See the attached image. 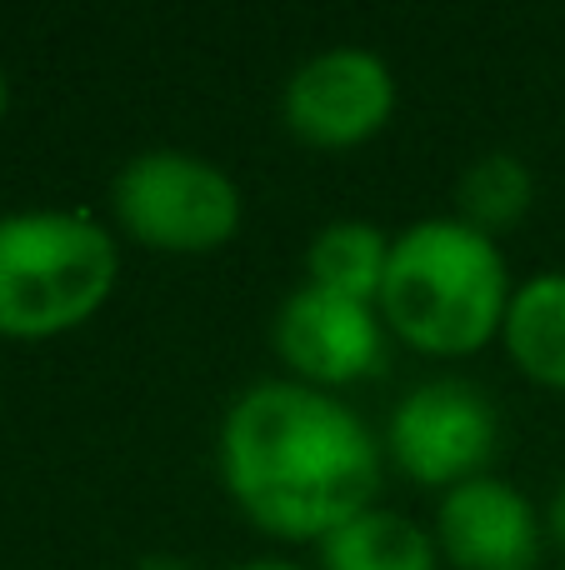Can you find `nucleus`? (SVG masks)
Returning a JSON list of instances; mask_svg holds the SVG:
<instances>
[{
    "mask_svg": "<svg viewBox=\"0 0 565 570\" xmlns=\"http://www.w3.org/2000/svg\"><path fill=\"white\" fill-rule=\"evenodd\" d=\"M556 570H565V566H556Z\"/></svg>",
    "mask_w": 565,
    "mask_h": 570,
    "instance_id": "obj_17",
    "label": "nucleus"
},
{
    "mask_svg": "<svg viewBox=\"0 0 565 570\" xmlns=\"http://www.w3.org/2000/svg\"><path fill=\"white\" fill-rule=\"evenodd\" d=\"M531 200H536V176L516 150H486L456 180V216L486 236L511 230L531 210Z\"/></svg>",
    "mask_w": 565,
    "mask_h": 570,
    "instance_id": "obj_12",
    "label": "nucleus"
},
{
    "mask_svg": "<svg viewBox=\"0 0 565 570\" xmlns=\"http://www.w3.org/2000/svg\"><path fill=\"white\" fill-rule=\"evenodd\" d=\"M430 531L440 561L456 570H541V556L551 546L541 505L490 471L440 491Z\"/></svg>",
    "mask_w": 565,
    "mask_h": 570,
    "instance_id": "obj_8",
    "label": "nucleus"
},
{
    "mask_svg": "<svg viewBox=\"0 0 565 570\" xmlns=\"http://www.w3.org/2000/svg\"><path fill=\"white\" fill-rule=\"evenodd\" d=\"M386 321L376 301L336 295L300 281L270 321V345L286 361V375L320 391H340L350 381H366L386 365Z\"/></svg>",
    "mask_w": 565,
    "mask_h": 570,
    "instance_id": "obj_7",
    "label": "nucleus"
},
{
    "mask_svg": "<svg viewBox=\"0 0 565 570\" xmlns=\"http://www.w3.org/2000/svg\"><path fill=\"white\" fill-rule=\"evenodd\" d=\"M316 570H440V546L416 515L376 501L320 541Z\"/></svg>",
    "mask_w": 565,
    "mask_h": 570,
    "instance_id": "obj_9",
    "label": "nucleus"
},
{
    "mask_svg": "<svg viewBox=\"0 0 565 570\" xmlns=\"http://www.w3.org/2000/svg\"><path fill=\"white\" fill-rule=\"evenodd\" d=\"M140 570H186V561H176V556H146Z\"/></svg>",
    "mask_w": 565,
    "mask_h": 570,
    "instance_id": "obj_15",
    "label": "nucleus"
},
{
    "mask_svg": "<svg viewBox=\"0 0 565 570\" xmlns=\"http://www.w3.org/2000/svg\"><path fill=\"white\" fill-rule=\"evenodd\" d=\"M390 240L396 236L380 230L376 220H330L306 240V281L320 285V291L376 301L390 266Z\"/></svg>",
    "mask_w": 565,
    "mask_h": 570,
    "instance_id": "obj_11",
    "label": "nucleus"
},
{
    "mask_svg": "<svg viewBox=\"0 0 565 570\" xmlns=\"http://www.w3.org/2000/svg\"><path fill=\"white\" fill-rule=\"evenodd\" d=\"M396 70L380 50L340 40L306 56L280 86V120L290 136L320 150H346L380 136L396 116Z\"/></svg>",
    "mask_w": 565,
    "mask_h": 570,
    "instance_id": "obj_6",
    "label": "nucleus"
},
{
    "mask_svg": "<svg viewBox=\"0 0 565 570\" xmlns=\"http://www.w3.org/2000/svg\"><path fill=\"white\" fill-rule=\"evenodd\" d=\"M511 291L516 281L500 240L450 210L396 230L376 305L386 331L410 351L476 355L500 335Z\"/></svg>",
    "mask_w": 565,
    "mask_h": 570,
    "instance_id": "obj_2",
    "label": "nucleus"
},
{
    "mask_svg": "<svg viewBox=\"0 0 565 570\" xmlns=\"http://www.w3.org/2000/svg\"><path fill=\"white\" fill-rule=\"evenodd\" d=\"M120 281V240L90 210L36 206L0 216V335L50 341L86 325Z\"/></svg>",
    "mask_w": 565,
    "mask_h": 570,
    "instance_id": "obj_3",
    "label": "nucleus"
},
{
    "mask_svg": "<svg viewBox=\"0 0 565 570\" xmlns=\"http://www.w3.org/2000/svg\"><path fill=\"white\" fill-rule=\"evenodd\" d=\"M6 106H10V80H6V70H0V120H6Z\"/></svg>",
    "mask_w": 565,
    "mask_h": 570,
    "instance_id": "obj_16",
    "label": "nucleus"
},
{
    "mask_svg": "<svg viewBox=\"0 0 565 570\" xmlns=\"http://www.w3.org/2000/svg\"><path fill=\"white\" fill-rule=\"evenodd\" d=\"M541 521H546V541L565 556V475H561L556 491H551V501H546V511H541Z\"/></svg>",
    "mask_w": 565,
    "mask_h": 570,
    "instance_id": "obj_13",
    "label": "nucleus"
},
{
    "mask_svg": "<svg viewBox=\"0 0 565 570\" xmlns=\"http://www.w3.org/2000/svg\"><path fill=\"white\" fill-rule=\"evenodd\" d=\"M110 220L166 256H210L246 220L240 180L186 146H146L110 176Z\"/></svg>",
    "mask_w": 565,
    "mask_h": 570,
    "instance_id": "obj_4",
    "label": "nucleus"
},
{
    "mask_svg": "<svg viewBox=\"0 0 565 570\" xmlns=\"http://www.w3.org/2000/svg\"><path fill=\"white\" fill-rule=\"evenodd\" d=\"M226 570H316V566H300V561H286V556H250V561H236Z\"/></svg>",
    "mask_w": 565,
    "mask_h": 570,
    "instance_id": "obj_14",
    "label": "nucleus"
},
{
    "mask_svg": "<svg viewBox=\"0 0 565 570\" xmlns=\"http://www.w3.org/2000/svg\"><path fill=\"white\" fill-rule=\"evenodd\" d=\"M500 345L516 371L565 391V271H536L516 281L500 321Z\"/></svg>",
    "mask_w": 565,
    "mask_h": 570,
    "instance_id": "obj_10",
    "label": "nucleus"
},
{
    "mask_svg": "<svg viewBox=\"0 0 565 570\" xmlns=\"http://www.w3.org/2000/svg\"><path fill=\"white\" fill-rule=\"evenodd\" d=\"M500 445V411L486 385L466 375L416 381L386 421V455L416 485H450L490 471Z\"/></svg>",
    "mask_w": 565,
    "mask_h": 570,
    "instance_id": "obj_5",
    "label": "nucleus"
},
{
    "mask_svg": "<svg viewBox=\"0 0 565 570\" xmlns=\"http://www.w3.org/2000/svg\"><path fill=\"white\" fill-rule=\"evenodd\" d=\"M226 495L280 541H326L370 511L386 475V441L336 391L266 375L230 395L216 435Z\"/></svg>",
    "mask_w": 565,
    "mask_h": 570,
    "instance_id": "obj_1",
    "label": "nucleus"
}]
</instances>
